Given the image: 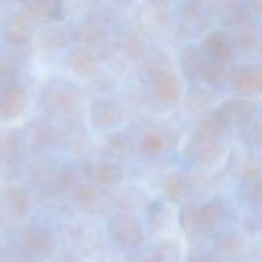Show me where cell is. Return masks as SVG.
I'll return each instance as SVG.
<instances>
[{
	"mask_svg": "<svg viewBox=\"0 0 262 262\" xmlns=\"http://www.w3.org/2000/svg\"><path fill=\"white\" fill-rule=\"evenodd\" d=\"M190 189V181L183 172H170L161 181V192L167 201H181Z\"/></svg>",
	"mask_w": 262,
	"mask_h": 262,
	"instance_id": "obj_23",
	"label": "cell"
},
{
	"mask_svg": "<svg viewBox=\"0 0 262 262\" xmlns=\"http://www.w3.org/2000/svg\"><path fill=\"white\" fill-rule=\"evenodd\" d=\"M167 147V135L161 130H149L144 132L140 138L138 149L146 157H158L161 155Z\"/></svg>",
	"mask_w": 262,
	"mask_h": 262,
	"instance_id": "obj_28",
	"label": "cell"
},
{
	"mask_svg": "<svg viewBox=\"0 0 262 262\" xmlns=\"http://www.w3.org/2000/svg\"><path fill=\"white\" fill-rule=\"evenodd\" d=\"M236 92L243 95L258 94L262 88V71L259 64H241L229 72Z\"/></svg>",
	"mask_w": 262,
	"mask_h": 262,
	"instance_id": "obj_12",
	"label": "cell"
},
{
	"mask_svg": "<svg viewBox=\"0 0 262 262\" xmlns=\"http://www.w3.org/2000/svg\"><path fill=\"white\" fill-rule=\"evenodd\" d=\"M212 101H213V95L210 94V91H207L206 88H195L187 94L184 106L189 114L200 115L210 111Z\"/></svg>",
	"mask_w": 262,
	"mask_h": 262,
	"instance_id": "obj_29",
	"label": "cell"
},
{
	"mask_svg": "<svg viewBox=\"0 0 262 262\" xmlns=\"http://www.w3.org/2000/svg\"><path fill=\"white\" fill-rule=\"evenodd\" d=\"M25 12L32 18L45 25L57 23L64 18V5L58 0H29L23 3Z\"/></svg>",
	"mask_w": 262,
	"mask_h": 262,
	"instance_id": "obj_13",
	"label": "cell"
},
{
	"mask_svg": "<svg viewBox=\"0 0 262 262\" xmlns=\"http://www.w3.org/2000/svg\"><path fill=\"white\" fill-rule=\"evenodd\" d=\"M69 69L80 78H89L98 71V60L89 48L77 46L68 55Z\"/></svg>",
	"mask_w": 262,
	"mask_h": 262,
	"instance_id": "obj_16",
	"label": "cell"
},
{
	"mask_svg": "<svg viewBox=\"0 0 262 262\" xmlns=\"http://www.w3.org/2000/svg\"><path fill=\"white\" fill-rule=\"evenodd\" d=\"M229 129H230L229 120L226 118L224 112L220 107H216L213 111H209L201 118V121L198 123L195 132L200 134V135H204V137L221 141V138L229 132Z\"/></svg>",
	"mask_w": 262,
	"mask_h": 262,
	"instance_id": "obj_18",
	"label": "cell"
},
{
	"mask_svg": "<svg viewBox=\"0 0 262 262\" xmlns=\"http://www.w3.org/2000/svg\"><path fill=\"white\" fill-rule=\"evenodd\" d=\"M109 236L124 247H138L144 243V232L140 221L129 212H120L107 223Z\"/></svg>",
	"mask_w": 262,
	"mask_h": 262,
	"instance_id": "obj_3",
	"label": "cell"
},
{
	"mask_svg": "<svg viewBox=\"0 0 262 262\" xmlns=\"http://www.w3.org/2000/svg\"><path fill=\"white\" fill-rule=\"evenodd\" d=\"M28 92L17 81L0 84V118L15 120L28 106Z\"/></svg>",
	"mask_w": 262,
	"mask_h": 262,
	"instance_id": "obj_8",
	"label": "cell"
},
{
	"mask_svg": "<svg viewBox=\"0 0 262 262\" xmlns=\"http://www.w3.org/2000/svg\"><path fill=\"white\" fill-rule=\"evenodd\" d=\"M8 207L18 216H25L31 210V196L26 187L20 184H9L2 193Z\"/></svg>",
	"mask_w": 262,
	"mask_h": 262,
	"instance_id": "obj_26",
	"label": "cell"
},
{
	"mask_svg": "<svg viewBox=\"0 0 262 262\" xmlns=\"http://www.w3.org/2000/svg\"><path fill=\"white\" fill-rule=\"evenodd\" d=\"M20 243L26 253L37 259H46L55 250V238L52 232L38 224L23 226L20 230Z\"/></svg>",
	"mask_w": 262,
	"mask_h": 262,
	"instance_id": "obj_4",
	"label": "cell"
},
{
	"mask_svg": "<svg viewBox=\"0 0 262 262\" xmlns=\"http://www.w3.org/2000/svg\"><path fill=\"white\" fill-rule=\"evenodd\" d=\"M91 121L98 129H112L124 118V109L120 103L109 98H98L91 104Z\"/></svg>",
	"mask_w": 262,
	"mask_h": 262,
	"instance_id": "obj_10",
	"label": "cell"
},
{
	"mask_svg": "<svg viewBox=\"0 0 262 262\" xmlns=\"http://www.w3.org/2000/svg\"><path fill=\"white\" fill-rule=\"evenodd\" d=\"M0 262H3V252H2V247H0Z\"/></svg>",
	"mask_w": 262,
	"mask_h": 262,
	"instance_id": "obj_38",
	"label": "cell"
},
{
	"mask_svg": "<svg viewBox=\"0 0 262 262\" xmlns=\"http://www.w3.org/2000/svg\"><path fill=\"white\" fill-rule=\"evenodd\" d=\"M61 143L75 152H81L88 146V129L81 120H71L64 130H60Z\"/></svg>",
	"mask_w": 262,
	"mask_h": 262,
	"instance_id": "obj_27",
	"label": "cell"
},
{
	"mask_svg": "<svg viewBox=\"0 0 262 262\" xmlns=\"http://www.w3.org/2000/svg\"><path fill=\"white\" fill-rule=\"evenodd\" d=\"M63 262H80V261H74V259H68V261H63Z\"/></svg>",
	"mask_w": 262,
	"mask_h": 262,
	"instance_id": "obj_39",
	"label": "cell"
},
{
	"mask_svg": "<svg viewBox=\"0 0 262 262\" xmlns=\"http://www.w3.org/2000/svg\"><path fill=\"white\" fill-rule=\"evenodd\" d=\"M18 61L11 55H2L0 54V84L8 81H15V77L18 75Z\"/></svg>",
	"mask_w": 262,
	"mask_h": 262,
	"instance_id": "obj_33",
	"label": "cell"
},
{
	"mask_svg": "<svg viewBox=\"0 0 262 262\" xmlns=\"http://www.w3.org/2000/svg\"><path fill=\"white\" fill-rule=\"evenodd\" d=\"M227 207L221 200H212L204 204H190L181 212V226L187 235L209 236L226 220Z\"/></svg>",
	"mask_w": 262,
	"mask_h": 262,
	"instance_id": "obj_1",
	"label": "cell"
},
{
	"mask_svg": "<svg viewBox=\"0 0 262 262\" xmlns=\"http://www.w3.org/2000/svg\"><path fill=\"white\" fill-rule=\"evenodd\" d=\"M154 97L161 103H173L181 95V80L173 69H166L150 77Z\"/></svg>",
	"mask_w": 262,
	"mask_h": 262,
	"instance_id": "obj_11",
	"label": "cell"
},
{
	"mask_svg": "<svg viewBox=\"0 0 262 262\" xmlns=\"http://www.w3.org/2000/svg\"><path fill=\"white\" fill-rule=\"evenodd\" d=\"M229 35L232 38L233 49L241 51V52H250L255 48L256 40H258V34H256L253 20H247V21L230 26Z\"/></svg>",
	"mask_w": 262,
	"mask_h": 262,
	"instance_id": "obj_21",
	"label": "cell"
},
{
	"mask_svg": "<svg viewBox=\"0 0 262 262\" xmlns=\"http://www.w3.org/2000/svg\"><path fill=\"white\" fill-rule=\"evenodd\" d=\"M186 262H216V258H213L210 253H206L201 250H193L187 255Z\"/></svg>",
	"mask_w": 262,
	"mask_h": 262,
	"instance_id": "obj_35",
	"label": "cell"
},
{
	"mask_svg": "<svg viewBox=\"0 0 262 262\" xmlns=\"http://www.w3.org/2000/svg\"><path fill=\"white\" fill-rule=\"evenodd\" d=\"M204 52L218 61H227L233 55L235 49L232 45V38L227 31L215 29L204 40Z\"/></svg>",
	"mask_w": 262,
	"mask_h": 262,
	"instance_id": "obj_17",
	"label": "cell"
},
{
	"mask_svg": "<svg viewBox=\"0 0 262 262\" xmlns=\"http://www.w3.org/2000/svg\"><path fill=\"white\" fill-rule=\"evenodd\" d=\"M2 32L5 40L14 46L21 48L31 43L35 32L34 20L25 11H15L5 17L2 25Z\"/></svg>",
	"mask_w": 262,
	"mask_h": 262,
	"instance_id": "obj_5",
	"label": "cell"
},
{
	"mask_svg": "<svg viewBox=\"0 0 262 262\" xmlns=\"http://www.w3.org/2000/svg\"><path fill=\"white\" fill-rule=\"evenodd\" d=\"M74 183V175L66 166H49L37 173L35 184L46 196H58L64 193Z\"/></svg>",
	"mask_w": 262,
	"mask_h": 262,
	"instance_id": "obj_7",
	"label": "cell"
},
{
	"mask_svg": "<svg viewBox=\"0 0 262 262\" xmlns=\"http://www.w3.org/2000/svg\"><path fill=\"white\" fill-rule=\"evenodd\" d=\"M206 58H207V54L200 46L196 45L186 46L181 52V69H183L184 77L192 81L201 80Z\"/></svg>",
	"mask_w": 262,
	"mask_h": 262,
	"instance_id": "obj_19",
	"label": "cell"
},
{
	"mask_svg": "<svg viewBox=\"0 0 262 262\" xmlns=\"http://www.w3.org/2000/svg\"><path fill=\"white\" fill-rule=\"evenodd\" d=\"M71 37L75 43H78V46L91 49V46L101 45L107 40V31L98 23L84 20L72 26Z\"/></svg>",
	"mask_w": 262,
	"mask_h": 262,
	"instance_id": "obj_15",
	"label": "cell"
},
{
	"mask_svg": "<svg viewBox=\"0 0 262 262\" xmlns=\"http://www.w3.org/2000/svg\"><path fill=\"white\" fill-rule=\"evenodd\" d=\"M220 109L224 112L230 126L232 124H249L253 121V118L256 115L258 104L255 100H252L249 97H236V98H230V100L224 101L220 106Z\"/></svg>",
	"mask_w": 262,
	"mask_h": 262,
	"instance_id": "obj_14",
	"label": "cell"
},
{
	"mask_svg": "<svg viewBox=\"0 0 262 262\" xmlns=\"http://www.w3.org/2000/svg\"><path fill=\"white\" fill-rule=\"evenodd\" d=\"M132 144L130 140L126 134H112L107 140H106V150L107 154L114 158V160H120L124 158L130 154Z\"/></svg>",
	"mask_w": 262,
	"mask_h": 262,
	"instance_id": "obj_32",
	"label": "cell"
},
{
	"mask_svg": "<svg viewBox=\"0 0 262 262\" xmlns=\"http://www.w3.org/2000/svg\"><path fill=\"white\" fill-rule=\"evenodd\" d=\"M184 154L190 161L200 166H213L221 160L224 149L220 140H213L193 132L184 147Z\"/></svg>",
	"mask_w": 262,
	"mask_h": 262,
	"instance_id": "obj_6",
	"label": "cell"
},
{
	"mask_svg": "<svg viewBox=\"0 0 262 262\" xmlns=\"http://www.w3.org/2000/svg\"><path fill=\"white\" fill-rule=\"evenodd\" d=\"M20 152V143L15 130L12 129H0V163L11 164L17 160Z\"/></svg>",
	"mask_w": 262,
	"mask_h": 262,
	"instance_id": "obj_30",
	"label": "cell"
},
{
	"mask_svg": "<svg viewBox=\"0 0 262 262\" xmlns=\"http://www.w3.org/2000/svg\"><path fill=\"white\" fill-rule=\"evenodd\" d=\"M166 69H172V64H170L169 57L164 52H155L146 61V72L149 77H152L154 74H158L161 71H166Z\"/></svg>",
	"mask_w": 262,
	"mask_h": 262,
	"instance_id": "obj_34",
	"label": "cell"
},
{
	"mask_svg": "<svg viewBox=\"0 0 262 262\" xmlns=\"http://www.w3.org/2000/svg\"><path fill=\"white\" fill-rule=\"evenodd\" d=\"M249 8H250V11H255L256 14H259L262 9V0H255V2H250Z\"/></svg>",
	"mask_w": 262,
	"mask_h": 262,
	"instance_id": "obj_36",
	"label": "cell"
},
{
	"mask_svg": "<svg viewBox=\"0 0 262 262\" xmlns=\"http://www.w3.org/2000/svg\"><path fill=\"white\" fill-rule=\"evenodd\" d=\"M83 175L88 183L100 186H117L124 180V169L109 160L88 161L83 164Z\"/></svg>",
	"mask_w": 262,
	"mask_h": 262,
	"instance_id": "obj_9",
	"label": "cell"
},
{
	"mask_svg": "<svg viewBox=\"0 0 262 262\" xmlns=\"http://www.w3.org/2000/svg\"><path fill=\"white\" fill-rule=\"evenodd\" d=\"M244 247H246V241L238 232H229L223 235L215 244L218 259L224 262L236 261L243 255Z\"/></svg>",
	"mask_w": 262,
	"mask_h": 262,
	"instance_id": "obj_22",
	"label": "cell"
},
{
	"mask_svg": "<svg viewBox=\"0 0 262 262\" xmlns=\"http://www.w3.org/2000/svg\"><path fill=\"white\" fill-rule=\"evenodd\" d=\"M74 201L75 204L86 210V212H92V213H97L101 210V206H103V195L98 192L97 186L92 184V183H81L75 187L74 190Z\"/></svg>",
	"mask_w": 262,
	"mask_h": 262,
	"instance_id": "obj_24",
	"label": "cell"
},
{
	"mask_svg": "<svg viewBox=\"0 0 262 262\" xmlns=\"http://www.w3.org/2000/svg\"><path fill=\"white\" fill-rule=\"evenodd\" d=\"M130 262H155V261L150 258V255H149V253H144L143 256H137L135 259H132Z\"/></svg>",
	"mask_w": 262,
	"mask_h": 262,
	"instance_id": "obj_37",
	"label": "cell"
},
{
	"mask_svg": "<svg viewBox=\"0 0 262 262\" xmlns=\"http://www.w3.org/2000/svg\"><path fill=\"white\" fill-rule=\"evenodd\" d=\"M230 71L227 68V61H218V60H213L207 55L201 80H204L210 84H218L220 81H223L226 78V75Z\"/></svg>",
	"mask_w": 262,
	"mask_h": 262,
	"instance_id": "obj_31",
	"label": "cell"
},
{
	"mask_svg": "<svg viewBox=\"0 0 262 262\" xmlns=\"http://www.w3.org/2000/svg\"><path fill=\"white\" fill-rule=\"evenodd\" d=\"M38 103L52 117H69L80 107L81 92L69 81H51L40 91Z\"/></svg>",
	"mask_w": 262,
	"mask_h": 262,
	"instance_id": "obj_2",
	"label": "cell"
},
{
	"mask_svg": "<svg viewBox=\"0 0 262 262\" xmlns=\"http://www.w3.org/2000/svg\"><path fill=\"white\" fill-rule=\"evenodd\" d=\"M66 41H68L66 31L57 23L45 25L35 35L37 48L40 51H46V52H52V51H58V49L64 48Z\"/></svg>",
	"mask_w": 262,
	"mask_h": 262,
	"instance_id": "obj_20",
	"label": "cell"
},
{
	"mask_svg": "<svg viewBox=\"0 0 262 262\" xmlns=\"http://www.w3.org/2000/svg\"><path fill=\"white\" fill-rule=\"evenodd\" d=\"M28 137L31 143L37 147L55 146L61 143L60 129L52 124H48L46 121H32V124L29 126Z\"/></svg>",
	"mask_w": 262,
	"mask_h": 262,
	"instance_id": "obj_25",
	"label": "cell"
}]
</instances>
